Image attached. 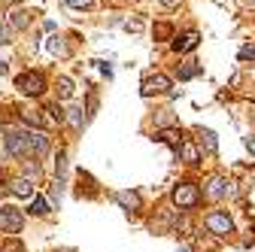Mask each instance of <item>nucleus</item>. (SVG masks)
<instances>
[{
  "label": "nucleus",
  "instance_id": "1",
  "mask_svg": "<svg viewBox=\"0 0 255 252\" xmlns=\"http://www.w3.org/2000/svg\"><path fill=\"white\" fill-rule=\"evenodd\" d=\"M198 201H201V192H198V185H195V182H179V185L173 188V204H176L179 210L198 207Z\"/></svg>",
  "mask_w": 255,
  "mask_h": 252
},
{
  "label": "nucleus",
  "instance_id": "2",
  "mask_svg": "<svg viewBox=\"0 0 255 252\" xmlns=\"http://www.w3.org/2000/svg\"><path fill=\"white\" fill-rule=\"evenodd\" d=\"M204 225H207V231L216 234V237H225V234L234 231V222H231V216H228L225 210H213V213L204 219Z\"/></svg>",
  "mask_w": 255,
  "mask_h": 252
},
{
  "label": "nucleus",
  "instance_id": "3",
  "mask_svg": "<svg viewBox=\"0 0 255 252\" xmlns=\"http://www.w3.org/2000/svg\"><path fill=\"white\" fill-rule=\"evenodd\" d=\"M15 88H18L21 94H30V98H37V94L46 91V76H43V73H21V76L15 79Z\"/></svg>",
  "mask_w": 255,
  "mask_h": 252
},
{
  "label": "nucleus",
  "instance_id": "4",
  "mask_svg": "<svg viewBox=\"0 0 255 252\" xmlns=\"http://www.w3.org/2000/svg\"><path fill=\"white\" fill-rule=\"evenodd\" d=\"M3 143H6V155H12V158H24V155H27V140H24V131L6 128V131H3Z\"/></svg>",
  "mask_w": 255,
  "mask_h": 252
},
{
  "label": "nucleus",
  "instance_id": "5",
  "mask_svg": "<svg viewBox=\"0 0 255 252\" xmlns=\"http://www.w3.org/2000/svg\"><path fill=\"white\" fill-rule=\"evenodd\" d=\"M0 225H3L9 234H18V231L24 228V216H21V210L6 204L3 210H0Z\"/></svg>",
  "mask_w": 255,
  "mask_h": 252
},
{
  "label": "nucleus",
  "instance_id": "6",
  "mask_svg": "<svg viewBox=\"0 0 255 252\" xmlns=\"http://www.w3.org/2000/svg\"><path fill=\"white\" fill-rule=\"evenodd\" d=\"M234 188H231V182L225 179V176H213L210 179V185H207V195L213 198V201H219V198H225V195H231Z\"/></svg>",
  "mask_w": 255,
  "mask_h": 252
},
{
  "label": "nucleus",
  "instance_id": "7",
  "mask_svg": "<svg viewBox=\"0 0 255 252\" xmlns=\"http://www.w3.org/2000/svg\"><path fill=\"white\" fill-rule=\"evenodd\" d=\"M158 91H170V79L164 73H155L143 82V94H158Z\"/></svg>",
  "mask_w": 255,
  "mask_h": 252
},
{
  "label": "nucleus",
  "instance_id": "8",
  "mask_svg": "<svg viewBox=\"0 0 255 252\" xmlns=\"http://www.w3.org/2000/svg\"><path fill=\"white\" fill-rule=\"evenodd\" d=\"M27 140V152H37V155H46L49 152V137L43 131H34V134H24Z\"/></svg>",
  "mask_w": 255,
  "mask_h": 252
},
{
  "label": "nucleus",
  "instance_id": "9",
  "mask_svg": "<svg viewBox=\"0 0 255 252\" xmlns=\"http://www.w3.org/2000/svg\"><path fill=\"white\" fill-rule=\"evenodd\" d=\"M12 195L15 198H34V182L30 179H24V176H18V179H12Z\"/></svg>",
  "mask_w": 255,
  "mask_h": 252
},
{
  "label": "nucleus",
  "instance_id": "10",
  "mask_svg": "<svg viewBox=\"0 0 255 252\" xmlns=\"http://www.w3.org/2000/svg\"><path fill=\"white\" fill-rule=\"evenodd\" d=\"M198 30H188V34H182V37H176V43H173V49L176 52H191V49H195L198 46Z\"/></svg>",
  "mask_w": 255,
  "mask_h": 252
},
{
  "label": "nucleus",
  "instance_id": "11",
  "mask_svg": "<svg viewBox=\"0 0 255 252\" xmlns=\"http://www.w3.org/2000/svg\"><path fill=\"white\" fill-rule=\"evenodd\" d=\"M116 201H119L125 210H131V213H137V210H140V195H137V192H119V195H116Z\"/></svg>",
  "mask_w": 255,
  "mask_h": 252
},
{
  "label": "nucleus",
  "instance_id": "12",
  "mask_svg": "<svg viewBox=\"0 0 255 252\" xmlns=\"http://www.w3.org/2000/svg\"><path fill=\"white\" fill-rule=\"evenodd\" d=\"M158 140H164V143H167V146H173L176 152H179V146H182V134H179V131H173V128L161 131V134H158Z\"/></svg>",
  "mask_w": 255,
  "mask_h": 252
},
{
  "label": "nucleus",
  "instance_id": "13",
  "mask_svg": "<svg viewBox=\"0 0 255 252\" xmlns=\"http://www.w3.org/2000/svg\"><path fill=\"white\" fill-rule=\"evenodd\" d=\"M179 152H182V158L188 161V164H198V149L191 146V143H185L182 140V146H179Z\"/></svg>",
  "mask_w": 255,
  "mask_h": 252
},
{
  "label": "nucleus",
  "instance_id": "14",
  "mask_svg": "<svg viewBox=\"0 0 255 252\" xmlns=\"http://www.w3.org/2000/svg\"><path fill=\"white\" fill-rule=\"evenodd\" d=\"M21 119H24V122H30V125H37V128L43 125V116H40V110H21Z\"/></svg>",
  "mask_w": 255,
  "mask_h": 252
},
{
  "label": "nucleus",
  "instance_id": "15",
  "mask_svg": "<svg viewBox=\"0 0 255 252\" xmlns=\"http://www.w3.org/2000/svg\"><path fill=\"white\" fill-rule=\"evenodd\" d=\"M58 94H61V98H70V94H73V82H70L67 76L58 79Z\"/></svg>",
  "mask_w": 255,
  "mask_h": 252
},
{
  "label": "nucleus",
  "instance_id": "16",
  "mask_svg": "<svg viewBox=\"0 0 255 252\" xmlns=\"http://www.w3.org/2000/svg\"><path fill=\"white\" fill-rule=\"evenodd\" d=\"M201 143L207 146V152H216V134L213 131H201Z\"/></svg>",
  "mask_w": 255,
  "mask_h": 252
},
{
  "label": "nucleus",
  "instance_id": "17",
  "mask_svg": "<svg viewBox=\"0 0 255 252\" xmlns=\"http://www.w3.org/2000/svg\"><path fill=\"white\" fill-rule=\"evenodd\" d=\"M30 213H34V216H46V213H49L46 198H37V201H34V207H30Z\"/></svg>",
  "mask_w": 255,
  "mask_h": 252
},
{
  "label": "nucleus",
  "instance_id": "18",
  "mask_svg": "<svg viewBox=\"0 0 255 252\" xmlns=\"http://www.w3.org/2000/svg\"><path fill=\"white\" fill-rule=\"evenodd\" d=\"M49 52L52 55H64L67 49H64V43H61V37H49Z\"/></svg>",
  "mask_w": 255,
  "mask_h": 252
},
{
  "label": "nucleus",
  "instance_id": "19",
  "mask_svg": "<svg viewBox=\"0 0 255 252\" xmlns=\"http://www.w3.org/2000/svg\"><path fill=\"white\" fill-rule=\"evenodd\" d=\"M67 6H73V9H85V6H91L94 0H64Z\"/></svg>",
  "mask_w": 255,
  "mask_h": 252
},
{
  "label": "nucleus",
  "instance_id": "20",
  "mask_svg": "<svg viewBox=\"0 0 255 252\" xmlns=\"http://www.w3.org/2000/svg\"><path fill=\"white\" fill-rule=\"evenodd\" d=\"M49 113H52V119H55V122H64V110H61L58 104H52V107H49Z\"/></svg>",
  "mask_w": 255,
  "mask_h": 252
},
{
  "label": "nucleus",
  "instance_id": "21",
  "mask_svg": "<svg viewBox=\"0 0 255 252\" xmlns=\"http://www.w3.org/2000/svg\"><path fill=\"white\" fill-rule=\"evenodd\" d=\"M73 125H76V128H79V125H82V110H70V116H67Z\"/></svg>",
  "mask_w": 255,
  "mask_h": 252
},
{
  "label": "nucleus",
  "instance_id": "22",
  "mask_svg": "<svg viewBox=\"0 0 255 252\" xmlns=\"http://www.w3.org/2000/svg\"><path fill=\"white\" fill-rule=\"evenodd\" d=\"M12 24H15V27H24V24H27V12H18V15L12 18Z\"/></svg>",
  "mask_w": 255,
  "mask_h": 252
},
{
  "label": "nucleus",
  "instance_id": "23",
  "mask_svg": "<svg viewBox=\"0 0 255 252\" xmlns=\"http://www.w3.org/2000/svg\"><path fill=\"white\" fill-rule=\"evenodd\" d=\"M3 252H21V246H18V240H12V243H6V246H3Z\"/></svg>",
  "mask_w": 255,
  "mask_h": 252
},
{
  "label": "nucleus",
  "instance_id": "24",
  "mask_svg": "<svg viewBox=\"0 0 255 252\" xmlns=\"http://www.w3.org/2000/svg\"><path fill=\"white\" fill-rule=\"evenodd\" d=\"M195 73H198V67H185V70H182V79H191Z\"/></svg>",
  "mask_w": 255,
  "mask_h": 252
},
{
  "label": "nucleus",
  "instance_id": "25",
  "mask_svg": "<svg viewBox=\"0 0 255 252\" xmlns=\"http://www.w3.org/2000/svg\"><path fill=\"white\" fill-rule=\"evenodd\" d=\"M246 146L252 149V155H255V137H246Z\"/></svg>",
  "mask_w": 255,
  "mask_h": 252
},
{
  "label": "nucleus",
  "instance_id": "26",
  "mask_svg": "<svg viewBox=\"0 0 255 252\" xmlns=\"http://www.w3.org/2000/svg\"><path fill=\"white\" fill-rule=\"evenodd\" d=\"M161 3H164V6H173V3H176V0H161Z\"/></svg>",
  "mask_w": 255,
  "mask_h": 252
},
{
  "label": "nucleus",
  "instance_id": "27",
  "mask_svg": "<svg viewBox=\"0 0 255 252\" xmlns=\"http://www.w3.org/2000/svg\"><path fill=\"white\" fill-rule=\"evenodd\" d=\"M176 252H188V249H185V246H182V249H176Z\"/></svg>",
  "mask_w": 255,
  "mask_h": 252
},
{
  "label": "nucleus",
  "instance_id": "28",
  "mask_svg": "<svg viewBox=\"0 0 255 252\" xmlns=\"http://www.w3.org/2000/svg\"><path fill=\"white\" fill-rule=\"evenodd\" d=\"M6 3H18V0H6Z\"/></svg>",
  "mask_w": 255,
  "mask_h": 252
},
{
  "label": "nucleus",
  "instance_id": "29",
  "mask_svg": "<svg viewBox=\"0 0 255 252\" xmlns=\"http://www.w3.org/2000/svg\"><path fill=\"white\" fill-rule=\"evenodd\" d=\"M252 58H255V49H252Z\"/></svg>",
  "mask_w": 255,
  "mask_h": 252
},
{
  "label": "nucleus",
  "instance_id": "30",
  "mask_svg": "<svg viewBox=\"0 0 255 252\" xmlns=\"http://www.w3.org/2000/svg\"><path fill=\"white\" fill-rule=\"evenodd\" d=\"M252 3H255V0H252Z\"/></svg>",
  "mask_w": 255,
  "mask_h": 252
}]
</instances>
